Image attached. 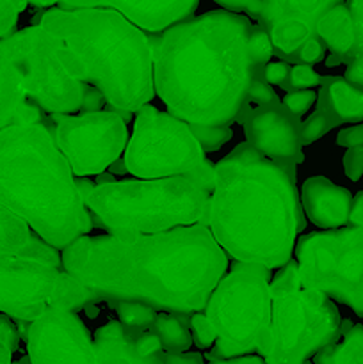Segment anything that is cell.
Listing matches in <instances>:
<instances>
[{
    "label": "cell",
    "mask_w": 363,
    "mask_h": 364,
    "mask_svg": "<svg viewBox=\"0 0 363 364\" xmlns=\"http://www.w3.org/2000/svg\"><path fill=\"white\" fill-rule=\"evenodd\" d=\"M347 226H363V191L352 198L351 213H349Z\"/></svg>",
    "instance_id": "cell-45"
},
{
    "label": "cell",
    "mask_w": 363,
    "mask_h": 364,
    "mask_svg": "<svg viewBox=\"0 0 363 364\" xmlns=\"http://www.w3.org/2000/svg\"><path fill=\"white\" fill-rule=\"evenodd\" d=\"M206 364H267L263 358L258 354H249L241 355V358H231V359H209Z\"/></svg>",
    "instance_id": "cell-46"
},
{
    "label": "cell",
    "mask_w": 363,
    "mask_h": 364,
    "mask_svg": "<svg viewBox=\"0 0 363 364\" xmlns=\"http://www.w3.org/2000/svg\"><path fill=\"white\" fill-rule=\"evenodd\" d=\"M27 7V2H13V0H0V38L11 36L18 21V14Z\"/></svg>",
    "instance_id": "cell-36"
},
{
    "label": "cell",
    "mask_w": 363,
    "mask_h": 364,
    "mask_svg": "<svg viewBox=\"0 0 363 364\" xmlns=\"http://www.w3.org/2000/svg\"><path fill=\"white\" fill-rule=\"evenodd\" d=\"M0 46L9 55L27 98L39 109L50 116L80 112L82 84L64 70L56 39L41 25L7 36Z\"/></svg>",
    "instance_id": "cell-11"
},
{
    "label": "cell",
    "mask_w": 363,
    "mask_h": 364,
    "mask_svg": "<svg viewBox=\"0 0 363 364\" xmlns=\"http://www.w3.org/2000/svg\"><path fill=\"white\" fill-rule=\"evenodd\" d=\"M281 102L280 98L276 96V92L273 91L269 84L263 78V71H260L258 75L253 80L251 89H249V96H248V103H255L256 107H267V105H274V103Z\"/></svg>",
    "instance_id": "cell-35"
},
{
    "label": "cell",
    "mask_w": 363,
    "mask_h": 364,
    "mask_svg": "<svg viewBox=\"0 0 363 364\" xmlns=\"http://www.w3.org/2000/svg\"><path fill=\"white\" fill-rule=\"evenodd\" d=\"M11 358H13V352L0 341V364H13Z\"/></svg>",
    "instance_id": "cell-47"
},
{
    "label": "cell",
    "mask_w": 363,
    "mask_h": 364,
    "mask_svg": "<svg viewBox=\"0 0 363 364\" xmlns=\"http://www.w3.org/2000/svg\"><path fill=\"white\" fill-rule=\"evenodd\" d=\"M63 269L107 302L194 315L228 270V256L201 224L157 235L82 237L60 252Z\"/></svg>",
    "instance_id": "cell-1"
},
{
    "label": "cell",
    "mask_w": 363,
    "mask_h": 364,
    "mask_svg": "<svg viewBox=\"0 0 363 364\" xmlns=\"http://www.w3.org/2000/svg\"><path fill=\"white\" fill-rule=\"evenodd\" d=\"M123 160L135 180L185 178L209 196L214 191V164L205 159L189 124L153 105L137 112Z\"/></svg>",
    "instance_id": "cell-9"
},
{
    "label": "cell",
    "mask_w": 363,
    "mask_h": 364,
    "mask_svg": "<svg viewBox=\"0 0 363 364\" xmlns=\"http://www.w3.org/2000/svg\"><path fill=\"white\" fill-rule=\"evenodd\" d=\"M338 124L340 123L335 119L333 114H331L330 110L317 105L315 112H313L308 119L301 123V144L308 146L312 144V142L319 141L320 137H324L327 132L333 130V128L338 127Z\"/></svg>",
    "instance_id": "cell-28"
},
{
    "label": "cell",
    "mask_w": 363,
    "mask_h": 364,
    "mask_svg": "<svg viewBox=\"0 0 363 364\" xmlns=\"http://www.w3.org/2000/svg\"><path fill=\"white\" fill-rule=\"evenodd\" d=\"M0 341L11 352H16L20 347V333H18L16 326L11 322L9 316L2 315V313H0Z\"/></svg>",
    "instance_id": "cell-42"
},
{
    "label": "cell",
    "mask_w": 363,
    "mask_h": 364,
    "mask_svg": "<svg viewBox=\"0 0 363 364\" xmlns=\"http://www.w3.org/2000/svg\"><path fill=\"white\" fill-rule=\"evenodd\" d=\"M299 281L363 318V226L305 235L295 244Z\"/></svg>",
    "instance_id": "cell-10"
},
{
    "label": "cell",
    "mask_w": 363,
    "mask_h": 364,
    "mask_svg": "<svg viewBox=\"0 0 363 364\" xmlns=\"http://www.w3.org/2000/svg\"><path fill=\"white\" fill-rule=\"evenodd\" d=\"M326 45L322 43V39L317 36V38H312L310 41H306L301 48L298 50L292 55L283 57L281 63H287L290 66H295V64H302V66H312V64L322 63L326 60Z\"/></svg>",
    "instance_id": "cell-30"
},
{
    "label": "cell",
    "mask_w": 363,
    "mask_h": 364,
    "mask_svg": "<svg viewBox=\"0 0 363 364\" xmlns=\"http://www.w3.org/2000/svg\"><path fill=\"white\" fill-rule=\"evenodd\" d=\"M192 315H173V313H159L149 333L159 340L164 354H182L189 352L192 345L191 323Z\"/></svg>",
    "instance_id": "cell-24"
},
{
    "label": "cell",
    "mask_w": 363,
    "mask_h": 364,
    "mask_svg": "<svg viewBox=\"0 0 363 364\" xmlns=\"http://www.w3.org/2000/svg\"><path fill=\"white\" fill-rule=\"evenodd\" d=\"M20 255L27 256V258L39 259V262L50 263V265L57 267L59 270H64L63 269V256H60V252L57 251L56 247H52V245L46 244L43 238H39L38 235L32 233V231H31V238H28L27 245H25V249L20 252Z\"/></svg>",
    "instance_id": "cell-29"
},
{
    "label": "cell",
    "mask_w": 363,
    "mask_h": 364,
    "mask_svg": "<svg viewBox=\"0 0 363 364\" xmlns=\"http://www.w3.org/2000/svg\"><path fill=\"white\" fill-rule=\"evenodd\" d=\"M345 176L351 181L363 178V148H351L344 155Z\"/></svg>",
    "instance_id": "cell-39"
},
{
    "label": "cell",
    "mask_w": 363,
    "mask_h": 364,
    "mask_svg": "<svg viewBox=\"0 0 363 364\" xmlns=\"http://www.w3.org/2000/svg\"><path fill=\"white\" fill-rule=\"evenodd\" d=\"M198 0H178V2H127V0H105V2H59L57 7H100L120 13L125 20L130 21L139 31L149 34H162L167 28L194 18L198 9Z\"/></svg>",
    "instance_id": "cell-17"
},
{
    "label": "cell",
    "mask_w": 363,
    "mask_h": 364,
    "mask_svg": "<svg viewBox=\"0 0 363 364\" xmlns=\"http://www.w3.org/2000/svg\"><path fill=\"white\" fill-rule=\"evenodd\" d=\"M191 132L194 134V137L198 139L199 146L205 153L217 151V149L223 148L231 137H233V132L231 128H199V127H189Z\"/></svg>",
    "instance_id": "cell-31"
},
{
    "label": "cell",
    "mask_w": 363,
    "mask_h": 364,
    "mask_svg": "<svg viewBox=\"0 0 363 364\" xmlns=\"http://www.w3.org/2000/svg\"><path fill=\"white\" fill-rule=\"evenodd\" d=\"M248 144L287 173L295 183V167L302 160L301 119L288 112L283 103L253 107L242 121Z\"/></svg>",
    "instance_id": "cell-16"
},
{
    "label": "cell",
    "mask_w": 363,
    "mask_h": 364,
    "mask_svg": "<svg viewBox=\"0 0 363 364\" xmlns=\"http://www.w3.org/2000/svg\"><path fill=\"white\" fill-rule=\"evenodd\" d=\"M201 226L235 262L274 270L292 259L306 219L294 181L244 142L214 166Z\"/></svg>",
    "instance_id": "cell-3"
},
{
    "label": "cell",
    "mask_w": 363,
    "mask_h": 364,
    "mask_svg": "<svg viewBox=\"0 0 363 364\" xmlns=\"http://www.w3.org/2000/svg\"><path fill=\"white\" fill-rule=\"evenodd\" d=\"M0 206L60 252L93 228L73 173L43 124L0 132Z\"/></svg>",
    "instance_id": "cell-5"
},
{
    "label": "cell",
    "mask_w": 363,
    "mask_h": 364,
    "mask_svg": "<svg viewBox=\"0 0 363 364\" xmlns=\"http://www.w3.org/2000/svg\"><path fill=\"white\" fill-rule=\"evenodd\" d=\"M333 301L301 284L292 258L270 281V326L256 354L267 364H306L340 338Z\"/></svg>",
    "instance_id": "cell-7"
},
{
    "label": "cell",
    "mask_w": 363,
    "mask_h": 364,
    "mask_svg": "<svg viewBox=\"0 0 363 364\" xmlns=\"http://www.w3.org/2000/svg\"><path fill=\"white\" fill-rule=\"evenodd\" d=\"M337 144L344 148H363V123L352 124V127L344 128L338 132Z\"/></svg>",
    "instance_id": "cell-43"
},
{
    "label": "cell",
    "mask_w": 363,
    "mask_h": 364,
    "mask_svg": "<svg viewBox=\"0 0 363 364\" xmlns=\"http://www.w3.org/2000/svg\"><path fill=\"white\" fill-rule=\"evenodd\" d=\"M337 4V0H253L248 18H255L256 25L267 32L273 43V55L283 59L319 36L317 23Z\"/></svg>",
    "instance_id": "cell-15"
},
{
    "label": "cell",
    "mask_w": 363,
    "mask_h": 364,
    "mask_svg": "<svg viewBox=\"0 0 363 364\" xmlns=\"http://www.w3.org/2000/svg\"><path fill=\"white\" fill-rule=\"evenodd\" d=\"M31 238V230L25 223L0 206V256L20 255Z\"/></svg>",
    "instance_id": "cell-26"
},
{
    "label": "cell",
    "mask_w": 363,
    "mask_h": 364,
    "mask_svg": "<svg viewBox=\"0 0 363 364\" xmlns=\"http://www.w3.org/2000/svg\"><path fill=\"white\" fill-rule=\"evenodd\" d=\"M292 66L287 63H269L263 70V78H265L267 84L273 87V85H278V87L285 89L288 80V75H290Z\"/></svg>",
    "instance_id": "cell-40"
},
{
    "label": "cell",
    "mask_w": 363,
    "mask_h": 364,
    "mask_svg": "<svg viewBox=\"0 0 363 364\" xmlns=\"http://www.w3.org/2000/svg\"><path fill=\"white\" fill-rule=\"evenodd\" d=\"M60 272L27 256H0V313L18 322H36L48 308Z\"/></svg>",
    "instance_id": "cell-13"
},
{
    "label": "cell",
    "mask_w": 363,
    "mask_h": 364,
    "mask_svg": "<svg viewBox=\"0 0 363 364\" xmlns=\"http://www.w3.org/2000/svg\"><path fill=\"white\" fill-rule=\"evenodd\" d=\"M23 85L6 50L0 46V132L13 124L18 109L25 103Z\"/></svg>",
    "instance_id": "cell-23"
},
{
    "label": "cell",
    "mask_w": 363,
    "mask_h": 364,
    "mask_svg": "<svg viewBox=\"0 0 363 364\" xmlns=\"http://www.w3.org/2000/svg\"><path fill=\"white\" fill-rule=\"evenodd\" d=\"M75 178L98 176L128 146L127 123L117 114H52L43 119Z\"/></svg>",
    "instance_id": "cell-12"
},
{
    "label": "cell",
    "mask_w": 363,
    "mask_h": 364,
    "mask_svg": "<svg viewBox=\"0 0 363 364\" xmlns=\"http://www.w3.org/2000/svg\"><path fill=\"white\" fill-rule=\"evenodd\" d=\"M322 82V77L313 70L312 66H302V64H295L292 66L290 75H288L287 85H285V91L287 92H295V91H310L315 85H319Z\"/></svg>",
    "instance_id": "cell-32"
},
{
    "label": "cell",
    "mask_w": 363,
    "mask_h": 364,
    "mask_svg": "<svg viewBox=\"0 0 363 364\" xmlns=\"http://www.w3.org/2000/svg\"><path fill=\"white\" fill-rule=\"evenodd\" d=\"M345 75L344 80L363 91V55H349L344 60Z\"/></svg>",
    "instance_id": "cell-41"
},
{
    "label": "cell",
    "mask_w": 363,
    "mask_h": 364,
    "mask_svg": "<svg viewBox=\"0 0 363 364\" xmlns=\"http://www.w3.org/2000/svg\"><path fill=\"white\" fill-rule=\"evenodd\" d=\"M317 34L322 39L331 55L338 57L340 63H344V59L349 57V53L352 52V46H354L352 18L344 2H338L320 18L319 23H317Z\"/></svg>",
    "instance_id": "cell-21"
},
{
    "label": "cell",
    "mask_w": 363,
    "mask_h": 364,
    "mask_svg": "<svg viewBox=\"0 0 363 364\" xmlns=\"http://www.w3.org/2000/svg\"><path fill=\"white\" fill-rule=\"evenodd\" d=\"M39 25L56 39L64 70L105 96L107 107L139 112L155 95L148 36L120 13L100 7H52Z\"/></svg>",
    "instance_id": "cell-4"
},
{
    "label": "cell",
    "mask_w": 363,
    "mask_h": 364,
    "mask_svg": "<svg viewBox=\"0 0 363 364\" xmlns=\"http://www.w3.org/2000/svg\"><path fill=\"white\" fill-rule=\"evenodd\" d=\"M285 109L290 114H294L295 117L301 119L306 112L313 107V103H317V92L313 89L310 91H295V92H287L283 100H281Z\"/></svg>",
    "instance_id": "cell-34"
},
{
    "label": "cell",
    "mask_w": 363,
    "mask_h": 364,
    "mask_svg": "<svg viewBox=\"0 0 363 364\" xmlns=\"http://www.w3.org/2000/svg\"><path fill=\"white\" fill-rule=\"evenodd\" d=\"M137 334L125 329L120 322H109L100 327L93 338L96 361L98 364H166L164 352H157L148 358L139 354L135 348Z\"/></svg>",
    "instance_id": "cell-19"
},
{
    "label": "cell",
    "mask_w": 363,
    "mask_h": 364,
    "mask_svg": "<svg viewBox=\"0 0 363 364\" xmlns=\"http://www.w3.org/2000/svg\"><path fill=\"white\" fill-rule=\"evenodd\" d=\"M313 364H363V326L344 320L340 338L322 348Z\"/></svg>",
    "instance_id": "cell-22"
},
{
    "label": "cell",
    "mask_w": 363,
    "mask_h": 364,
    "mask_svg": "<svg viewBox=\"0 0 363 364\" xmlns=\"http://www.w3.org/2000/svg\"><path fill=\"white\" fill-rule=\"evenodd\" d=\"M255 23L214 9L162 34H146L153 52L155 95L189 127L230 128L248 105L260 71L251 50Z\"/></svg>",
    "instance_id": "cell-2"
},
{
    "label": "cell",
    "mask_w": 363,
    "mask_h": 364,
    "mask_svg": "<svg viewBox=\"0 0 363 364\" xmlns=\"http://www.w3.org/2000/svg\"><path fill=\"white\" fill-rule=\"evenodd\" d=\"M107 105L105 96L98 91L96 87L88 84H82V105L80 114H93V112H102L103 107Z\"/></svg>",
    "instance_id": "cell-38"
},
{
    "label": "cell",
    "mask_w": 363,
    "mask_h": 364,
    "mask_svg": "<svg viewBox=\"0 0 363 364\" xmlns=\"http://www.w3.org/2000/svg\"><path fill=\"white\" fill-rule=\"evenodd\" d=\"M27 352L31 364H98L82 320L50 306L28 326Z\"/></svg>",
    "instance_id": "cell-14"
},
{
    "label": "cell",
    "mask_w": 363,
    "mask_h": 364,
    "mask_svg": "<svg viewBox=\"0 0 363 364\" xmlns=\"http://www.w3.org/2000/svg\"><path fill=\"white\" fill-rule=\"evenodd\" d=\"M100 302L98 295L93 294L91 290L78 283L73 276L68 272H60L56 287H53L52 295L48 299L50 308L60 309L66 313H75L78 309H88L89 306Z\"/></svg>",
    "instance_id": "cell-25"
},
{
    "label": "cell",
    "mask_w": 363,
    "mask_h": 364,
    "mask_svg": "<svg viewBox=\"0 0 363 364\" xmlns=\"http://www.w3.org/2000/svg\"><path fill=\"white\" fill-rule=\"evenodd\" d=\"M317 105L330 110L340 124L363 121V91L340 77H322Z\"/></svg>",
    "instance_id": "cell-20"
},
{
    "label": "cell",
    "mask_w": 363,
    "mask_h": 364,
    "mask_svg": "<svg viewBox=\"0 0 363 364\" xmlns=\"http://www.w3.org/2000/svg\"><path fill=\"white\" fill-rule=\"evenodd\" d=\"M109 306H112L114 311L117 313V318H120L117 322L125 329L134 331V333H146L152 329L159 315V311L153 308L137 304V302H109Z\"/></svg>",
    "instance_id": "cell-27"
},
{
    "label": "cell",
    "mask_w": 363,
    "mask_h": 364,
    "mask_svg": "<svg viewBox=\"0 0 363 364\" xmlns=\"http://www.w3.org/2000/svg\"><path fill=\"white\" fill-rule=\"evenodd\" d=\"M345 6L351 13L352 27H354V46H352V52L349 55H363V0L347 2Z\"/></svg>",
    "instance_id": "cell-37"
},
{
    "label": "cell",
    "mask_w": 363,
    "mask_h": 364,
    "mask_svg": "<svg viewBox=\"0 0 363 364\" xmlns=\"http://www.w3.org/2000/svg\"><path fill=\"white\" fill-rule=\"evenodd\" d=\"M301 208L310 223L324 231H333L349 224L352 196L324 176H313L302 183Z\"/></svg>",
    "instance_id": "cell-18"
},
{
    "label": "cell",
    "mask_w": 363,
    "mask_h": 364,
    "mask_svg": "<svg viewBox=\"0 0 363 364\" xmlns=\"http://www.w3.org/2000/svg\"><path fill=\"white\" fill-rule=\"evenodd\" d=\"M14 364H31V361H28V358H23V359H20V361L14 363Z\"/></svg>",
    "instance_id": "cell-48"
},
{
    "label": "cell",
    "mask_w": 363,
    "mask_h": 364,
    "mask_svg": "<svg viewBox=\"0 0 363 364\" xmlns=\"http://www.w3.org/2000/svg\"><path fill=\"white\" fill-rule=\"evenodd\" d=\"M209 199L185 178L123 180L95 187L85 208L110 237L134 238L201 224Z\"/></svg>",
    "instance_id": "cell-6"
},
{
    "label": "cell",
    "mask_w": 363,
    "mask_h": 364,
    "mask_svg": "<svg viewBox=\"0 0 363 364\" xmlns=\"http://www.w3.org/2000/svg\"><path fill=\"white\" fill-rule=\"evenodd\" d=\"M189 331H191L192 343L196 345L201 350H206V348H212L216 345L217 336L214 333V329L210 327L209 320H206L205 313L199 311L194 313L191 316V323H189Z\"/></svg>",
    "instance_id": "cell-33"
},
{
    "label": "cell",
    "mask_w": 363,
    "mask_h": 364,
    "mask_svg": "<svg viewBox=\"0 0 363 364\" xmlns=\"http://www.w3.org/2000/svg\"><path fill=\"white\" fill-rule=\"evenodd\" d=\"M166 364H205L199 352H182V354H164Z\"/></svg>",
    "instance_id": "cell-44"
},
{
    "label": "cell",
    "mask_w": 363,
    "mask_h": 364,
    "mask_svg": "<svg viewBox=\"0 0 363 364\" xmlns=\"http://www.w3.org/2000/svg\"><path fill=\"white\" fill-rule=\"evenodd\" d=\"M217 341L209 359H231L256 352L270 326V270L235 262L217 283L205 309Z\"/></svg>",
    "instance_id": "cell-8"
}]
</instances>
